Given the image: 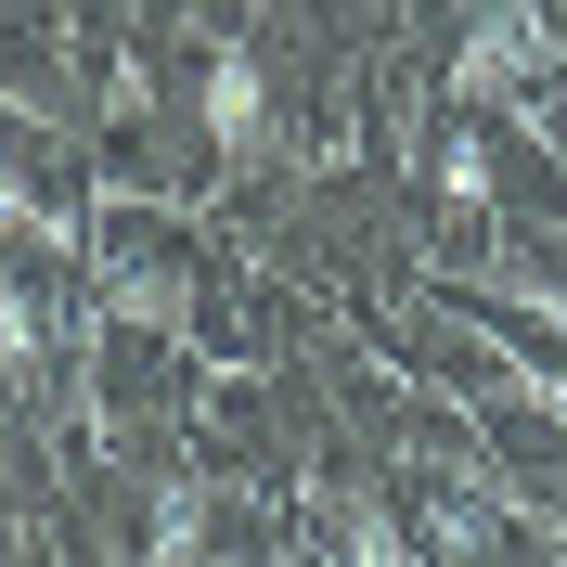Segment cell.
Masks as SVG:
<instances>
[{
	"instance_id": "1",
	"label": "cell",
	"mask_w": 567,
	"mask_h": 567,
	"mask_svg": "<svg viewBox=\"0 0 567 567\" xmlns=\"http://www.w3.org/2000/svg\"><path fill=\"white\" fill-rule=\"evenodd\" d=\"M555 78V39H542L529 0H477V27H464L452 52V104H516V91H542Z\"/></svg>"
},
{
	"instance_id": "2",
	"label": "cell",
	"mask_w": 567,
	"mask_h": 567,
	"mask_svg": "<svg viewBox=\"0 0 567 567\" xmlns=\"http://www.w3.org/2000/svg\"><path fill=\"white\" fill-rule=\"evenodd\" d=\"M194 116H207V142H219V168H271V65H258L246 39H219L207 52V78H194Z\"/></svg>"
},
{
	"instance_id": "3",
	"label": "cell",
	"mask_w": 567,
	"mask_h": 567,
	"mask_svg": "<svg viewBox=\"0 0 567 567\" xmlns=\"http://www.w3.org/2000/svg\"><path fill=\"white\" fill-rule=\"evenodd\" d=\"M39 349H52V310H39L27 284H0V374H27Z\"/></svg>"
},
{
	"instance_id": "4",
	"label": "cell",
	"mask_w": 567,
	"mask_h": 567,
	"mask_svg": "<svg viewBox=\"0 0 567 567\" xmlns=\"http://www.w3.org/2000/svg\"><path fill=\"white\" fill-rule=\"evenodd\" d=\"M142 542H155V555H194V542H207V491H168Z\"/></svg>"
},
{
	"instance_id": "5",
	"label": "cell",
	"mask_w": 567,
	"mask_h": 567,
	"mask_svg": "<svg viewBox=\"0 0 567 567\" xmlns=\"http://www.w3.org/2000/svg\"><path fill=\"white\" fill-rule=\"evenodd\" d=\"M0 233H52V219H39V194H27V168H13V155H0Z\"/></svg>"
}]
</instances>
